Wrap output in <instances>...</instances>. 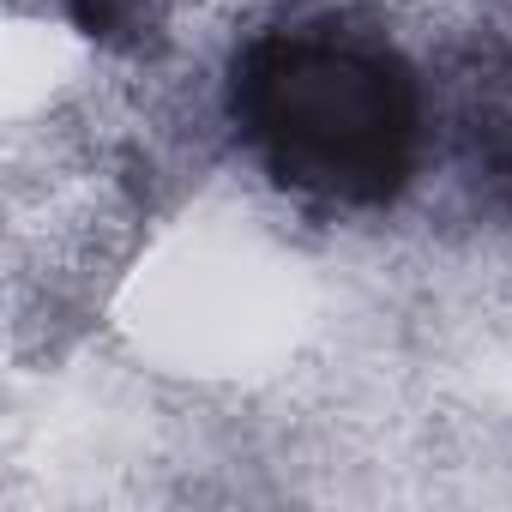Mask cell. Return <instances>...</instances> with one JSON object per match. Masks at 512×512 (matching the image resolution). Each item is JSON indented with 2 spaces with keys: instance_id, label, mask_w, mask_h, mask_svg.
<instances>
[{
  "instance_id": "cell-1",
  "label": "cell",
  "mask_w": 512,
  "mask_h": 512,
  "mask_svg": "<svg viewBox=\"0 0 512 512\" xmlns=\"http://www.w3.org/2000/svg\"><path fill=\"white\" fill-rule=\"evenodd\" d=\"M223 109L284 193L344 211L392 205L428 139L404 55L344 25H284L241 43Z\"/></svg>"
}]
</instances>
